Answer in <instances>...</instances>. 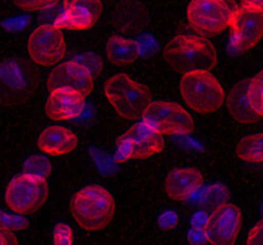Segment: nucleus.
Here are the masks:
<instances>
[{
  "mask_svg": "<svg viewBox=\"0 0 263 245\" xmlns=\"http://www.w3.org/2000/svg\"><path fill=\"white\" fill-rule=\"evenodd\" d=\"M74 61H77L79 63H81L82 66L86 67L90 72H91L92 76H98V74L102 72L103 68V63H102V59L98 58L95 54L92 53H84V54H80Z\"/></svg>",
  "mask_w": 263,
  "mask_h": 245,
  "instance_id": "27",
  "label": "nucleus"
},
{
  "mask_svg": "<svg viewBox=\"0 0 263 245\" xmlns=\"http://www.w3.org/2000/svg\"><path fill=\"white\" fill-rule=\"evenodd\" d=\"M238 8L235 0H192L187 21L198 35L216 36L230 26Z\"/></svg>",
  "mask_w": 263,
  "mask_h": 245,
  "instance_id": "6",
  "label": "nucleus"
},
{
  "mask_svg": "<svg viewBox=\"0 0 263 245\" xmlns=\"http://www.w3.org/2000/svg\"><path fill=\"white\" fill-rule=\"evenodd\" d=\"M46 86L49 91L57 89H68L87 97L94 91L95 77L86 67L73 59L54 67L48 76Z\"/></svg>",
  "mask_w": 263,
  "mask_h": 245,
  "instance_id": "12",
  "label": "nucleus"
},
{
  "mask_svg": "<svg viewBox=\"0 0 263 245\" xmlns=\"http://www.w3.org/2000/svg\"><path fill=\"white\" fill-rule=\"evenodd\" d=\"M204 184V177L195 168H175L167 175L164 189L167 195L177 202H186L197 194Z\"/></svg>",
  "mask_w": 263,
  "mask_h": 245,
  "instance_id": "16",
  "label": "nucleus"
},
{
  "mask_svg": "<svg viewBox=\"0 0 263 245\" xmlns=\"http://www.w3.org/2000/svg\"><path fill=\"white\" fill-rule=\"evenodd\" d=\"M79 144L76 134L62 126H49L40 134L37 146L49 156L58 157L71 153Z\"/></svg>",
  "mask_w": 263,
  "mask_h": 245,
  "instance_id": "17",
  "label": "nucleus"
},
{
  "mask_svg": "<svg viewBox=\"0 0 263 245\" xmlns=\"http://www.w3.org/2000/svg\"><path fill=\"white\" fill-rule=\"evenodd\" d=\"M146 22H148V13L140 3L123 0L118 3L116 7L113 23L122 32H139L145 27Z\"/></svg>",
  "mask_w": 263,
  "mask_h": 245,
  "instance_id": "18",
  "label": "nucleus"
},
{
  "mask_svg": "<svg viewBox=\"0 0 263 245\" xmlns=\"http://www.w3.org/2000/svg\"><path fill=\"white\" fill-rule=\"evenodd\" d=\"M37 69L25 58L0 62V102L21 104L30 99L39 85Z\"/></svg>",
  "mask_w": 263,
  "mask_h": 245,
  "instance_id": "4",
  "label": "nucleus"
},
{
  "mask_svg": "<svg viewBox=\"0 0 263 245\" xmlns=\"http://www.w3.org/2000/svg\"><path fill=\"white\" fill-rule=\"evenodd\" d=\"M164 140L161 134L145 122L135 123L117 140L115 161L123 163L130 159H144L161 153Z\"/></svg>",
  "mask_w": 263,
  "mask_h": 245,
  "instance_id": "7",
  "label": "nucleus"
},
{
  "mask_svg": "<svg viewBox=\"0 0 263 245\" xmlns=\"http://www.w3.org/2000/svg\"><path fill=\"white\" fill-rule=\"evenodd\" d=\"M71 212L74 221L84 230H102L113 220L116 212L115 198L103 186L89 185L74 194Z\"/></svg>",
  "mask_w": 263,
  "mask_h": 245,
  "instance_id": "2",
  "label": "nucleus"
},
{
  "mask_svg": "<svg viewBox=\"0 0 263 245\" xmlns=\"http://www.w3.org/2000/svg\"><path fill=\"white\" fill-rule=\"evenodd\" d=\"M263 135L256 134L241 139L236 145V156L251 163H262L263 161Z\"/></svg>",
  "mask_w": 263,
  "mask_h": 245,
  "instance_id": "21",
  "label": "nucleus"
},
{
  "mask_svg": "<svg viewBox=\"0 0 263 245\" xmlns=\"http://www.w3.org/2000/svg\"><path fill=\"white\" fill-rule=\"evenodd\" d=\"M229 198L228 187L221 184L210 185L208 187H204L202 194L198 198V207L203 211L212 212L221 204L226 203Z\"/></svg>",
  "mask_w": 263,
  "mask_h": 245,
  "instance_id": "22",
  "label": "nucleus"
},
{
  "mask_svg": "<svg viewBox=\"0 0 263 245\" xmlns=\"http://www.w3.org/2000/svg\"><path fill=\"white\" fill-rule=\"evenodd\" d=\"M263 222L262 220H259L257 222V225L249 233L248 239H247V245H263L262 244V231H263Z\"/></svg>",
  "mask_w": 263,
  "mask_h": 245,
  "instance_id": "29",
  "label": "nucleus"
},
{
  "mask_svg": "<svg viewBox=\"0 0 263 245\" xmlns=\"http://www.w3.org/2000/svg\"><path fill=\"white\" fill-rule=\"evenodd\" d=\"M240 210L233 203H223L213 210L204 225V236L212 245H234L241 229Z\"/></svg>",
  "mask_w": 263,
  "mask_h": 245,
  "instance_id": "11",
  "label": "nucleus"
},
{
  "mask_svg": "<svg viewBox=\"0 0 263 245\" xmlns=\"http://www.w3.org/2000/svg\"><path fill=\"white\" fill-rule=\"evenodd\" d=\"M141 118L143 122L161 135H187L194 130L192 116L175 102H151Z\"/></svg>",
  "mask_w": 263,
  "mask_h": 245,
  "instance_id": "9",
  "label": "nucleus"
},
{
  "mask_svg": "<svg viewBox=\"0 0 263 245\" xmlns=\"http://www.w3.org/2000/svg\"><path fill=\"white\" fill-rule=\"evenodd\" d=\"M0 245H20L18 244L17 236L13 234V231L8 229L0 228Z\"/></svg>",
  "mask_w": 263,
  "mask_h": 245,
  "instance_id": "30",
  "label": "nucleus"
},
{
  "mask_svg": "<svg viewBox=\"0 0 263 245\" xmlns=\"http://www.w3.org/2000/svg\"><path fill=\"white\" fill-rule=\"evenodd\" d=\"M28 226V221L23 216L8 215V213L0 211V228L8 229V230H23Z\"/></svg>",
  "mask_w": 263,
  "mask_h": 245,
  "instance_id": "25",
  "label": "nucleus"
},
{
  "mask_svg": "<svg viewBox=\"0 0 263 245\" xmlns=\"http://www.w3.org/2000/svg\"><path fill=\"white\" fill-rule=\"evenodd\" d=\"M102 0H64L63 12L54 26L68 30H90L102 15Z\"/></svg>",
  "mask_w": 263,
  "mask_h": 245,
  "instance_id": "14",
  "label": "nucleus"
},
{
  "mask_svg": "<svg viewBox=\"0 0 263 245\" xmlns=\"http://www.w3.org/2000/svg\"><path fill=\"white\" fill-rule=\"evenodd\" d=\"M241 7L263 12V0H241Z\"/></svg>",
  "mask_w": 263,
  "mask_h": 245,
  "instance_id": "32",
  "label": "nucleus"
},
{
  "mask_svg": "<svg viewBox=\"0 0 263 245\" xmlns=\"http://www.w3.org/2000/svg\"><path fill=\"white\" fill-rule=\"evenodd\" d=\"M58 2L59 0H14V4L27 12H36L55 7Z\"/></svg>",
  "mask_w": 263,
  "mask_h": 245,
  "instance_id": "26",
  "label": "nucleus"
},
{
  "mask_svg": "<svg viewBox=\"0 0 263 245\" xmlns=\"http://www.w3.org/2000/svg\"><path fill=\"white\" fill-rule=\"evenodd\" d=\"M247 100L252 109L259 116L263 115V73L258 72L254 77L249 79L247 86Z\"/></svg>",
  "mask_w": 263,
  "mask_h": 245,
  "instance_id": "23",
  "label": "nucleus"
},
{
  "mask_svg": "<svg viewBox=\"0 0 263 245\" xmlns=\"http://www.w3.org/2000/svg\"><path fill=\"white\" fill-rule=\"evenodd\" d=\"M177 222V217H176V213H172V212H167L164 213L163 216L161 217V226L162 228H174V225H176Z\"/></svg>",
  "mask_w": 263,
  "mask_h": 245,
  "instance_id": "31",
  "label": "nucleus"
},
{
  "mask_svg": "<svg viewBox=\"0 0 263 245\" xmlns=\"http://www.w3.org/2000/svg\"><path fill=\"white\" fill-rule=\"evenodd\" d=\"M49 197L48 181L30 175H20L8 184L5 202L13 212L30 215L45 204Z\"/></svg>",
  "mask_w": 263,
  "mask_h": 245,
  "instance_id": "8",
  "label": "nucleus"
},
{
  "mask_svg": "<svg viewBox=\"0 0 263 245\" xmlns=\"http://www.w3.org/2000/svg\"><path fill=\"white\" fill-rule=\"evenodd\" d=\"M231 45L235 50L246 51L261 41L263 35V12L239 7L233 15Z\"/></svg>",
  "mask_w": 263,
  "mask_h": 245,
  "instance_id": "13",
  "label": "nucleus"
},
{
  "mask_svg": "<svg viewBox=\"0 0 263 245\" xmlns=\"http://www.w3.org/2000/svg\"><path fill=\"white\" fill-rule=\"evenodd\" d=\"M72 229L66 223H58L54 229V245H72Z\"/></svg>",
  "mask_w": 263,
  "mask_h": 245,
  "instance_id": "28",
  "label": "nucleus"
},
{
  "mask_svg": "<svg viewBox=\"0 0 263 245\" xmlns=\"http://www.w3.org/2000/svg\"><path fill=\"white\" fill-rule=\"evenodd\" d=\"M23 174L46 180L51 174L50 161L44 156L30 157L23 164Z\"/></svg>",
  "mask_w": 263,
  "mask_h": 245,
  "instance_id": "24",
  "label": "nucleus"
},
{
  "mask_svg": "<svg viewBox=\"0 0 263 245\" xmlns=\"http://www.w3.org/2000/svg\"><path fill=\"white\" fill-rule=\"evenodd\" d=\"M86 97L68 89L50 91L45 103V113L53 121H67L80 117L86 107Z\"/></svg>",
  "mask_w": 263,
  "mask_h": 245,
  "instance_id": "15",
  "label": "nucleus"
},
{
  "mask_svg": "<svg viewBox=\"0 0 263 245\" xmlns=\"http://www.w3.org/2000/svg\"><path fill=\"white\" fill-rule=\"evenodd\" d=\"M140 54V46L136 40L113 35L107 43V58L116 66H127L134 63Z\"/></svg>",
  "mask_w": 263,
  "mask_h": 245,
  "instance_id": "20",
  "label": "nucleus"
},
{
  "mask_svg": "<svg viewBox=\"0 0 263 245\" xmlns=\"http://www.w3.org/2000/svg\"><path fill=\"white\" fill-rule=\"evenodd\" d=\"M249 80H243L238 82L233 89L230 90L226 100V107L231 117L239 123H254L262 118L258 113L254 112L247 100V86Z\"/></svg>",
  "mask_w": 263,
  "mask_h": 245,
  "instance_id": "19",
  "label": "nucleus"
},
{
  "mask_svg": "<svg viewBox=\"0 0 263 245\" xmlns=\"http://www.w3.org/2000/svg\"><path fill=\"white\" fill-rule=\"evenodd\" d=\"M164 61L172 69L181 73L217 66L218 56L215 45L202 35H177L166 45Z\"/></svg>",
  "mask_w": 263,
  "mask_h": 245,
  "instance_id": "1",
  "label": "nucleus"
},
{
  "mask_svg": "<svg viewBox=\"0 0 263 245\" xmlns=\"http://www.w3.org/2000/svg\"><path fill=\"white\" fill-rule=\"evenodd\" d=\"M180 94L187 107L200 115L216 112L226 99L220 81L204 69H195L182 74Z\"/></svg>",
  "mask_w": 263,
  "mask_h": 245,
  "instance_id": "3",
  "label": "nucleus"
},
{
  "mask_svg": "<svg viewBox=\"0 0 263 245\" xmlns=\"http://www.w3.org/2000/svg\"><path fill=\"white\" fill-rule=\"evenodd\" d=\"M104 94L118 116L126 120H138L151 104L148 87L125 73L109 77L104 85Z\"/></svg>",
  "mask_w": 263,
  "mask_h": 245,
  "instance_id": "5",
  "label": "nucleus"
},
{
  "mask_svg": "<svg viewBox=\"0 0 263 245\" xmlns=\"http://www.w3.org/2000/svg\"><path fill=\"white\" fill-rule=\"evenodd\" d=\"M30 59L37 66L50 67L66 55V41L62 28L54 25H41L31 32L27 41Z\"/></svg>",
  "mask_w": 263,
  "mask_h": 245,
  "instance_id": "10",
  "label": "nucleus"
}]
</instances>
